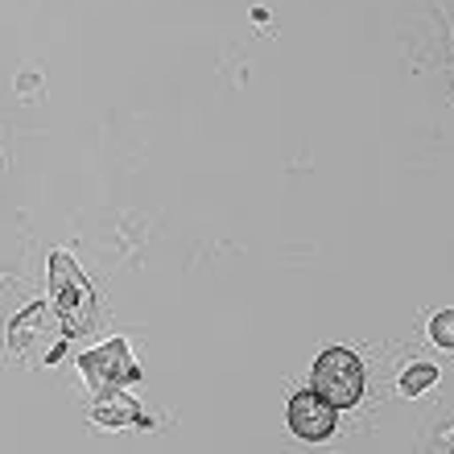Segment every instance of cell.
<instances>
[{"instance_id": "277c9868", "label": "cell", "mask_w": 454, "mask_h": 454, "mask_svg": "<svg viewBox=\"0 0 454 454\" xmlns=\"http://www.w3.org/2000/svg\"><path fill=\"white\" fill-rule=\"evenodd\" d=\"M83 364H87L91 376H132V372H137L129 359H124V343H112V347H104V351H91Z\"/></svg>"}, {"instance_id": "3957f363", "label": "cell", "mask_w": 454, "mask_h": 454, "mask_svg": "<svg viewBox=\"0 0 454 454\" xmlns=\"http://www.w3.org/2000/svg\"><path fill=\"white\" fill-rule=\"evenodd\" d=\"M289 430L306 442H323L335 434V405L318 393H298L289 401Z\"/></svg>"}, {"instance_id": "7a4b0ae2", "label": "cell", "mask_w": 454, "mask_h": 454, "mask_svg": "<svg viewBox=\"0 0 454 454\" xmlns=\"http://www.w3.org/2000/svg\"><path fill=\"white\" fill-rule=\"evenodd\" d=\"M50 281H54V298H59L62 323L71 326V331H87V326H91V314H96V298H91L83 273L74 269V261L67 252H54V256H50Z\"/></svg>"}, {"instance_id": "5b68a950", "label": "cell", "mask_w": 454, "mask_h": 454, "mask_svg": "<svg viewBox=\"0 0 454 454\" xmlns=\"http://www.w3.org/2000/svg\"><path fill=\"white\" fill-rule=\"evenodd\" d=\"M434 380H438V368H434V364H418V368H409L405 376H401V393L418 396V393H426Z\"/></svg>"}, {"instance_id": "8992f818", "label": "cell", "mask_w": 454, "mask_h": 454, "mask_svg": "<svg viewBox=\"0 0 454 454\" xmlns=\"http://www.w3.org/2000/svg\"><path fill=\"white\" fill-rule=\"evenodd\" d=\"M430 339H434L438 347H454V310L434 314V323H430Z\"/></svg>"}, {"instance_id": "6da1fadb", "label": "cell", "mask_w": 454, "mask_h": 454, "mask_svg": "<svg viewBox=\"0 0 454 454\" xmlns=\"http://www.w3.org/2000/svg\"><path fill=\"white\" fill-rule=\"evenodd\" d=\"M314 393L331 401L335 409L356 405L364 396V364H359L347 347H331L314 364Z\"/></svg>"}]
</instances>
